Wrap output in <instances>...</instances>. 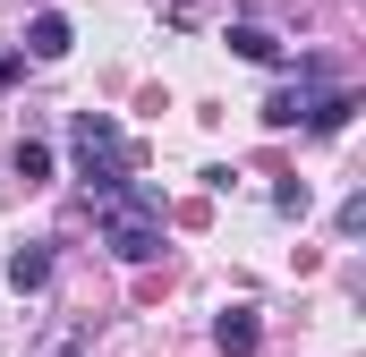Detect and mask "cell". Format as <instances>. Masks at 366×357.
<instances>
[{
    "instance_id": "obj_7",
    "label": "cell",
    "mask_w": 366,
    "mask_h": 357,
    "mask_svg": "<svg viewBox=\"0 0 366 357\" xmlns=\"http://www.w3.org/2000/svg\"><path fill=\"white\" fill-rule=\"evenodd\" d=\"M9 171L26 178V187H43V178H51V145H43V136H17V154H9Z\"/></svg>"
},
{
    "instance_id": "obj_8",
    "label": "cell",
    "mask_w": 366,
    "mask_h": 357,
    "mask_svg": "<svg viewBox=\"0 0 366 357\" xmlns=\"http://www.w3.org/2000/svg\"><path fill=\"white\" fill-rule=\"evenodd\" d=\"M9 281H17V289H43V281H51V247H34V238H26V247L9 256Z\"/></svg>"
},
{
    "instance_id": "obj_6",
    "label": "cell",
    "mask_w": 366,
    "mask_h": 357,
    "mask_svg": "<svg viewBox=\"0 0 366 357\" xmlns=\"http://www.w3.org/2000/svg\"><path fill=\"white\" fill-rule=\"evenodd\" d=\"M256 341H264V332H256V315H247V306H230V315L213 323V349H222V357H256Z\"/></svg>"
},
{
    "instance_id": "obj_5",
    "label": "cell",
    "mask_w": 366,
    "mask_h": 357,
    "mask_svg": "<svg viewBox=\"0 0 366 357\" xmlns=\"http://www.w3.org/2000/svg\"><path fill=\"white\" fill-rule=\"evenodd\" d=\"M230 51H239V60H256V69H281V34H264L256 17H239V26H230Z\"/></svg>"
},
{
    "instance_id": "obj_3",
    "label": "cell",
    "mask_w": 366,
    "mask_h": 357,
    "mask_svg": "<svg viewBox=\"0 0 366 357\" xmlns=\"http://www.w3.org/2000/svg\"><path fill=\"white\" fill-rule=\"evenodd\" d=\"M324 102V69L307 60V77L298 86H273V102H264V128H307V111Z\"/></svg>"
},
{
    "instance_id": "obj_4",
    "label": "cell",
    "mask_w": 366,
    "mask_h": 357,
    "mask_svg": "<svg viewBox=\"0 0 366 357\" xmlns=\"http://www.w3.org/2000/svg\"><path fill=\"white\" fill-rule=\"evenodd\" d=\"M69 43H77V34H69V17H60V9H43V17L26 26V51H34V60H69Z\"/></svg>"
},
{
    "instance_id": "obj_2",
    "label": "cell",
    "mask_w": 366,
    "mask_h": 357,
    "mask_svg": "<svg viewBox=\"0 0 366 357\" xmlns=\"http://www.w3.org/2000/svg\"><path fill=\"white\" fill-rule=\"evenodd\" d=\"M69 145H77V178H86V196L119 187L128 162H137V145L119 136V119H111V111H77V119H69Z\"/></svg>"
},
{
    "instance_id": "obj_1",
    "label": "cell",
    "mask_w": 366,
    "mask_h": 357,
    "mask_svg": "<svg viewBox=\"0 0 366 357\" xmlns=\"http://www.w3.org/2000/svg\"><path fill=\"white\" fill-rule=\"evenodd\" d=\"M94 230H102V247L119 264H154L162 256V196L145 178H119V187L94 196Z\"/></svg>"
},
{
    "instance_id": "obj_9",
    "label": "cell",
    "mask_w": 366,
    "mask_h": 357,
    "mask_svg": "<svg viewBox=\"0 0 366 357\" xmlns=\"http://www.w3.org/2000/svg\"><path fill=\"white\" fill-rule=\"evenodd\" d=\"M43 357H86V332H60V341H51Z\"/></svg>"
}]
</instances>
